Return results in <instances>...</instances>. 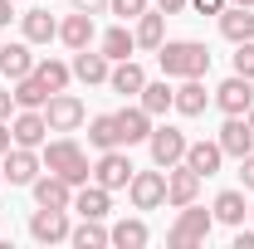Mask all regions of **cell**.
Masks as SVG:
<instances>
[{
    "label": "cell",
    "instance_id": "cell-1",
    "mask_svg": "<svg viewBox=\"0 0 254 249\" xmlns=\"http://www.w3.org/2000/svg\"><path fill=\"white\" fill-rule=\"evenodd\" d=\"M157 59H161V73H166V78H205L210 49H205L200 39H166L157 49Z\"/></svg>",
    "mask_w": 254,
    "mask_h": 249
},
{
    "label": "cell",
    "instance_id": "cell-2",
    "mask_svg": "<svg viewBox=\"0 0 254 249\" xmlns=\"http://www.w3.org/2000/svg\"><path fill=\"white\" fill-rule=\"evenodd\" d=\"M44 166H49L54 176H64L68 186H83V181L93 176L88 152H83L78 142H68V137H59V142H49V147H44Z\"/></svg>",
    "mask_w": 254,
    "mask_h": 249
},
{
    "label": "cell",
    "instance_id": "cell-3",
    "mask_svg": "<svg viewBox=\"0 0 254 249\" xmlns=\"http://www.w3.org/2000/svg\"><path fill=\"white\" fill-rule=\"evenodd\" d=\"M210 225H215V215H210V210H200V205L190 200V205H181L176 225L166 230V245H171V249H195V245H205V240H210Z\"/></svg>",
    "mask_w": 254,
    "mask_h": 249
},
{
    "label": "cell",
    "instance_id": "cell-4",
    "mask_svg": "<svg viewBox=\"0 0 254 249\" xmlns=\"http://www.w3.org/2000/svg\"><path fill=\"white\" fill-rule=\"evenodd\" d=\"M147 147H152V166H161V171H171V166H181L186 161V132L181 127H152V137H147Z\"/></svg>",
    "mask_w": 254,
    "mask_h": 249
},
{
    "label": "cell",
    "instance_id": "cell-5",
    "mask_svg": "<svg viewBox=\"0 0 254 249\" xmlns=\"http://www.w3.org/2000/svg\"><path fill=\"white\" fill-rule=\"evenodd\" d=\"M127 195H132V205L137 210H157L166 205V171H132V181H127Z\"/></svg>",
    "mask_w": 254,
    "mask_h": 249
},
{
    "label": "cell",
    "instance_id": "cell-6",
    "mask_svg": "<svg viewBox=\"0 0 254 249\" xmlns=\"http://www.w3.org/2000/svg\"><path fill=\"white\" fill-rule=\"evenodd\" d=\"M254 103V78H240V73H230L220 88H215V108H220L225 118H245Z\"/></svg>",
    "mask_w": 254,
    "mask_h": 249
},
{
    "label": "cell",
    "instance_id": "cell-7",
    "mask_svg": "<svg viewBox=\"0 0 254 249\" xmlns=\"http://www.w3.org/2000/svg\"><path fill=\"white\" fill-rule=\"evenodd\" d=\"M83 118H88V108H83L73 93H54L49 103H44V123H49V132H73V127H83Z\"/></svg>",
    "mask_w": 254,
    "mask_h": 249
},
{
    "label": "cell",
    "instance_id": "cell-8",
    "mask_svg": "<svg viewBox=\"0 0 254 249\" xmlns=\"http://www.w3.org/2000/svg\"><path fill=\"white\" fill-rule=\"evenodd\" d=\"M39 166H44V156L34 152V147H10L5 161H0V171H5V181H10V186H34Z\"/></svg>",
    "mask_w": 254,
    "mask_h": 249
},
{
    "label": "cell",
    "instance_id": "cell-9",
    "mask_svg": "<svg viewBox=\"0 0 254 249\" xmlns=\"http://www.w3.org/2000/svg\"><path fill=\"white\" fill-rule=\"evenodd\" d=\"M68 210H54V205H39L30 215V240H39V245H59V240H68Z\"/></svg>",
    "mask_w": 254,
    "mask_h": 249
},
{
    "label": "cell",
    "instance_id": "cell-10",
    "mask_svg": "<svg viewBox=\"0 0 254 249\" xmlns=\"http://www.w3.org/2000/svg\"><path fill=\"white\" fill-rule=\"evenodd\" d=\"M132 171H137V166H132L127 152H118V147H113V152H103V156L93 161V181H98V186H108V190H123L127 181H132Z\"/></svg>",
    "mask_w": 254,
    "mask_h": 249
},
{
    "label": "cell",
    "instance_id": "cell-11",
    "mask_svg": "<svg viewBox=\"0 0 254 249\" xmlns=\"http://www.w3.org/2000/svg\"><path fill=\"white\" fill-rule=\"evenodd\" d=\"M49 123H44V108H20V118L10 123V142L15 147H44Z\"/></svg>",
    "mask_w": 254,
    "mask_h": 249
},
{
    "label": "cell",
    "instance_id": "cell-12",
    "mask_svg": "<svg viewBox=\"0 0 254 249\" xmlns=\"http://www.w3.org/2000/svg\"><path fill=\"white\" fill-rule=\"evenodd\" d=\"M68 68H73V78H83V83H108L113 59H108L103 49H93V44H88V49H73V63H68Z\"/></svg>",
    "mask_w": 254,
    "mask_h": 249
},
{
    "label": "cell",
    "instance_id": "cell-13",
    "mask_svg": "<svg viewBox=\"0 0 254 249\" xmlns=\"http://www.w3.org/2000/svg\"><path fill=\"white\" fill-rule=\"evenodd\" d=\"M195 195H200V176L190 171L186 161H181V166H171V171H166V205H176V210H181V205H190Z\"/></svg>",
    "mask_w": 254,
    "mask_h": 249
},
{
    "label": "cell",
    "instance_id": "cell-14",
    "mask_svg": "<svg viewBox=\"0 0 254 249\" xmlns=\"http://www.w3.org/2000/svg\"><path fill=\"white\" fill-rule=\"evenodd\" d=\"M215 142H220L225 156H235V161H240V156L254 152V127L245 123V118H225V127H220V137H215Z\"/></svg>",
    "mask_w": 254,
    "mask_h": 249
},
{
    "label": "cell",
    "instance_id": "cell-15",
    "mask_svg": "<svg viewBox=\"0 0 254 249\" xmlns=\"http://www.w3.org/2000/svg\"><path fill=\"white\" fill-rule=\"evenodd\" d=\"M34 205H54V210H73V186L64 176H34Z\"/></svg>",
    "mask_w": 254,
    "mask_h": 249
},
{
    "label": "cell",
    "instance_id": "cell-16",
    "mask_svg": "<svg viewBox=\"0 0 254 249\" xmlns=\"http://www.w3.org/2000/svg\"><path fill=\"white\" fill-rule=\"evenodd\" d=\"M73 210H78L83 220H103L108 210H113V190H108V186H98V181H93V186L83 181V186L73 190Z\"/></svg>",
    "mask_w": 254,
    "mask_h": 249
},
{
    "label": "cell",
    "instance_id": "cell-17",
    "mask_svg": "<svg viewBox=\"0 0 254 249\" xmlns=\"http://www.w3.org/2000/svg\"><path fill=\"white\" fill-rule=\"evenodd\" d=\"M142 83H147V68H142L137 59H118V63H113V73H108V88L123 93V98H137V93H142Z\"/></svg>",
    "mask_w": 254,
    "mask_h": 249
},
{
    "label": "cell",
    "instance_id": "cell-18",
    "mask_svg": "<svg viewBox=\"0 0 254 249\" xmlns=\"http://www.w3.org/2000/svg\"><path fill=\"white\" fill-rule=\"evenodd\" d=\"M118 132H123V147H137V142H147L152 137V113L137 103V108H123L118 113Z\"/></svg>",
    "mask_w": 254,
    "mask_h": 249
},
{
    "label": "cell",
    "instance_id": "cell-19",
    "mask_svg": "<svg viewBox=\"0 0 254 249\" xmlns=\"http://www.w3.org/2000/svg\"><path fill=\"white\" fill-rule=\"evenodd\" d=\"M220 34L230 39V44L254 39V15H250V5H225V10H220Z\"/></svg>",
    "mask_w": 254,
    "mask_h": 249
},
{
    "label": "cell",
    "instance_id": "cell-20",
    "mask_svg": "<svg viewBox=\"0 0 254 249\" xmlns=\"http://www.w3.org/2000/svg\"><path fill=\"white\" fill-rule=\"evenodd\" d=\"M59 39L68 44V49H88L98 39V30H93V15H83V10H73L68 20H59Z\"/></svg>",
    "mask_w": 254,
    "mask_h": 249
},
{
    "label": "cell",
    "instance_id": "cell-21",
    "mask_svg": "<svg viewBox=\"0 0 254 249\" xmlns=\"http://www.w3.org/2000/svg\"><path fill=\"white\" fill-rule=\"evenodd\" d=\"M220 161H225V152H220V142H190L186 147V166L205 181V176H215L220 171Z\"/></svg>",
    "mask_w": 254,
    "mask_h": 249
},
{
    "label": "cell",
    "instance_id": "cell-22",
    "mask_svg": "<svg viewBox=\"0 0 254 249\" xmlns=\"http://www.w3.org/2000/svg\"><path fill=\"white\" fill-rule=\"evenodd\" d=\"M0 73L15 83V78H25L34 73V54H30V39L25 44H0Z\"/></svg>",
    "mask_w": 254,
    "mask_h": 249
},
{
    "label": "cell",
    "instance_id": "cell-23",
    "mask_svg": "<svg viewBox=\"0 0 254 249\" xmlns=\"http://www.w3.org/2000/svg\"><path fill=\"white\" fill-rule=\"evenodd\" d=\"M20 30H25L30 44H49V39H59V20L49 10H25L20 15Z\"/></svg>",
    "mask_w": 254,
    "mask_h": 249
},
{
    "label": "cell",
    "instance_id": "cell-24",
    "mask_svg": "<svg viewBox=\"0 0 254 249\" xmlns=\"http://www.w3.org/2000/svg\"><path fill=\"white\" fill-rule=\"evenodd\" d=\"M132 34H137V49H161L166 44V15L161 10H142Z\"/></svg>",
    "mask_w": 254,
    "mask_h": 249
},
{
    "label": "cell",
    "instance_id": "cell-25",
    "mask_svg": "<svg viewBox=\"0 0 254 249\" xmlns=\"http://www.w3.org/2000/svg\"><path fill=\"white\" fill-rule=\"evenodd\" d=\"M205 103H210V98H205V83H200V78H181V88H176V113H181V118H200Z\"/></svg>",
    "mask_w": 254,
    "mask_h": 249
},
{
    "label": "cell",
    "instance_id": "cell-26",
    "mask_svg": "<svg viewBox=\"0 0 254 249\" xmlns=\"http://www.w3.org/2000/svg\"><path fill=\"white\" fill-rule=\"evenodd\" d=\"M49 83L39 78V73H25V78H15V108H44L49 103Z\"/></svg>",
    "mask_w": 254,
    "mask_h": 249
},
{
    "label": "cell",
    "instance_id": "cell-27",
    "mask_svg": "<svg viewBox=\"0 0 254 249\" xmlns=\"http://www.w3.org/2000/svg\"><path fill=\"white\" fill-rule=\"evenodd\" d=\"M88 142H93L98 152H113V147H123V132H118V113H103L88 123Z\"/></svg>",
    "mask_w": 254,
    "mask_h": 249
},
{
    "label": "cell",
    "instance_id": "cell-28",
    "mask_svg": "<svg viewBox=\"0 0 254 249\" xmlns=\"http://www.w3.org/2000/svg\"><path fill=\"white\" fill-rule=\"evenodd\" d=\"M98 49H103L113 63H118V59H132V49H137V34L127 30V25H113V30L98 39Z\"/></svg>",
    "mask_w": 254,
    "mask_h": 249
},
{
    "label": "cell",
    "instance_id": "cell-29",
    "mask_svg": "<svg viewBox=\"0 0 254 249\" xmlns=\"http://www.w3.org/2000/svg\"><path fill=\"white\" fill-rule=\"evenodd\" d=\"M245 215H250L245 190H220V195H215V220H220V225H245Z\"/></svg>",
    "mask_w": 254,
    "mask_h": 249
},
{
    "label": "cell",
    "instance_id": "cell-30",
    "mask_svg": "<svg viewBox=\"0 0 254 249\" xmlns=\"http://www.w3.org/2000/svg\"><path fill=\"white\" fill-rule=\"evenodd\" d=\"M142 108H147V113H152V118H161V113H166V108H176V88H171V83H166V78H161V83H152V78H147V83H142Z\"/></svg>",
    "mask_w": 254,
    "mask_h": 249
},
{
    "label": "cell",
    "instance_id": "cell-31",
    "mask_svg": "<svg viewBox=\"0 0 254 249\" xmlns=\"http://www.w3.org/2000/svg\"><path fill=\"white\" fill-rule=\"evenodd\" d=\"M68 240L78 249H103V245H113V230H103V220H83V225L68 230Z\"/></svg>",
    "mask_w": 254,
    "mask_h": 249
},
{
    "label": "cell",
    "instance_id": "cell-32",
    "mask_svg": "<svg viewBox=\"0 0 254 249\" xmlns=\"http://www.w3.org/2000/svg\"><path fill=\"white\" fill-rule=\"evenodd\" d=\"M152 240V230L142 225V220H123V225H113V245L118 249H142Z\"/></svg>",
    "mask_w": 254,
    "mask_h": 249
},
{
    "label": "cell",
    "instance_id": "cell-33",
    "mask_svg": "<svg viewBox=\"0 0 254 249\" xmlns=\"http://www.w3.org/2000/svg\"><path fill=\"white\" fill-rule=\"evenodd\" d=\"M34 73L49 83V93H64L68 88V78H73V68L68 63H59V59H44V63H34Z\"/></svg>",
    "mask_w": 254,
    "mask_h": 249
},
{
    "label": "cell",
    "instance_id": "cell-34",
    "mask_svg": "<svg viewBox=\"0 0 254 249\" xmlns=\"http://www.w3.org/2000/svg\"><path fill=\"white\" fill-rule=\"evenodd\" d=\"M235 73H240V78H254V39L235 44Z\"/></svg>",
    "mask_w": 254,
    "mask_h": 249
},
{
    "label": "cell",
    "instance_id": "cell-35",
    "mask_svg": "<svg viewBox=\"0 0 254 249\" xmlns=\"http://www.w3.org/2000/svg\"><path fill=\"white\" fill-rule=\"evenodd\" d=\"M108 10L123 15V20H137L142 10H152V0H108Z\"/></svg>",
    "mask_w": 254,
    "mask_h": 249
},
{
    "label": "cell",
    "instance_id": "cell-36",
    "mask_svg": "<svg viewBox=\"0 0 254 249\" xmlns=\"http://www.w3.org/2000/svg\"><path fill=\"white\" fill-rule=\"evenodd\" d=\"M240 186L254 190V152H250V156H240Z\"/></svg>",
    "mask_w": 254,
    "mask_h": 249
},
{
    "label": "cell",
    "instance_id": "cell-37",
    "mask_svg": "<svg viewBox=\"0 0 254 249\" xmlns=\"http://www.w3.org/2000/svg\"><path fill=\"white\" fill-rule=\"evenodd\" d=\"M225 5H230V0H190V10H195V15H220Z\"/></svg>",
    "mask_w": 254,
    "mask_h": 249
},
{
    "label": "cell",
    "instance_id": "cell-38",
    "mask_svg": "<svg viewBox=\"0 0 254 249\" xmlns=\"http://www.w3.org/2000/svg\"><path fill=\"white\" fill-rule=\"evenodd\" d=\"M73 10H83V15H103L108 0H73Z\"/></svg>",
    "mask_w": 254,
    "mask_h": 249
},
{
    "label": "cell",
    "instance_id": "cell-39",
    "mask_svg": "<svg viewBox=\"0 0 254 249\" xmlns=\"http://www.w3.org/2000/svg\"><path fill=\"white\" fill-rule=\"evenodd\" d=\"M10 108H15V93H10V88H0V123H10Z\"/></svg>",
    "mask_w": 254,
    "mask_h": 249
},
{
    "label": "cell",
    "instance_id": "cell-40",
    "mask_svg": "<svg viewBox=\"0 0 254 249\" xmlns=\"http://www.w3.org/2000/svg\"><path fill=\"white\" fill-rule=\"evenodd\" d=\"M186 5H190V0H157V10H161V15H181Z\"/></svg>",
    "mask_w": 254,
    "mask_h": 249
},
{
    "label": "cell",
    "instance_id": "cell-41",
    "mask_svg": "<svg viewBox=\"0 0 254 249\" xmlns=\"http://www.w3.org/2000/svg\"><path fill=\"white\" fill-rule=\"evenodd\" d=\"M230 249H254V230H240V235H235V245Z\"/></svg>",
    "mask_w": 254,
    "mask_h": 249
},
{
    "label": "cell",
    "instance_id": "cell-42",
    "mask_svg": "<svg viewBox=\"0 0 254 249\" xmlns=\"http://www.w3.org/2000/svg\"><path fill=\"white\" fill-rule=\"evenodd\" d=\"M10 147H15V142H10V123H0V156L10 152Z\"/></svg>",
    "mask_w": 254,
    "mask_h": 249
},
{
    "label": "cell",
    "instance_id": "cell-43",
    "mask_svg": "<svg viewBox=\"0 0 254 249\" xmlns=\"http://www.w3.org/2000/svg\"><path fill=\"white\" fill-rule=\"evenodd\" d=\"M10 5H15V0H0V30H5V25L15 20V15H10Z\"/></svg>",
    "mask_w": 254,
    "mask_h": 249
},
{
    "label": "cell",
    "instance_id": "cell-44",
    "mask_svg": "<svg viewBox=\"0 0 254 249\" xmlns=\"http://www.w3.org/2000/svg\"><path fill=\"white\" fill-rule=\"evenodd\" d=\"M245 123H250V127H254V103H250V113H245Z\"/></svg>",
    "mask_w": 254,
    "mask_h": 249
},
{
    "label": "cell",
    "instance_id": "cell-45",
    "mask_svg": "<svg viewBox=\"0 0 254 249\" xmlns=\"http://www.w3.org/2000/svg\"><path fill=\"white\" fill-rule=\"evenodd\" d=\"M230 5H250V10H254V0H230Z\"/></svg>",
    "mask_w": 254,
    "mask_h": 249
},
{
    "label": "cell",
    "instance_id": "cell-46",
    "mask_svg": "<svg viewBox=\"0 0 254 249\" xmlns=\"http://www.w3.org/2000/svg\"><path fill=\"white\" fill-rule=\"evenodd\" d=\"M0 186H5V171H0Z\"/></svg>",
    "mask_w": 254,
    "mask_h": 249
},
{
    "label": "cell",
    "instance_id": "cell-47",
    "mask_svg": "<svg viewBox=\"0 0 254 249\" xmlns=\"http://www.w3.org/2000/svg\"><path fill=\"white\" fill-rule=\"evenodd\" d=\"M250 215H254V205H250Z\"/></svg>",
    "mask_w": 254,
    "mask_h": 249
}]
</instances>
